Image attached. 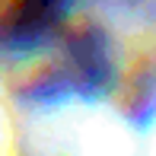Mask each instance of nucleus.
<instances>
[{
  "instance_id": "nucleus-1",
  "label": "nucleus",
  "mask_w": 156,
  "mask_h": 156,
  "mask_svg": "<svg viewBox=\"0 0 156 156\" xmlns=\"http://www.w3.org/2000/svg\"><path fill=\"white\" fill-rule=\"evenodd\" d=\"M64 0H13V16L10 23L16 29H38L58 13Z\"/></svg>"
}]
</instances>
